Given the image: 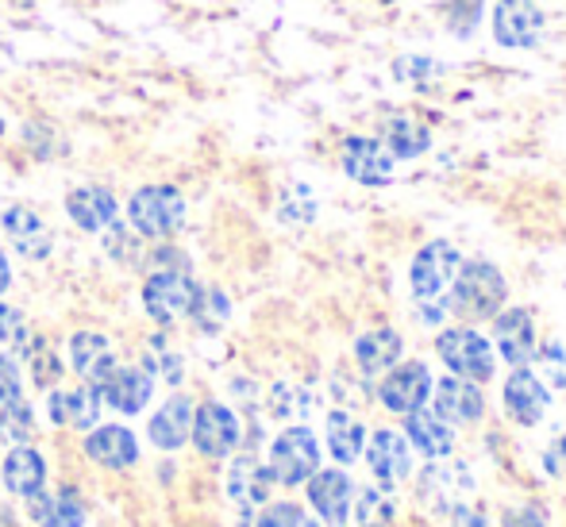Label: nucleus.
I'll list each match as a JSON object with an SVG mask.
<instances>
[{
	"instance_id": "obj_18",
	"label": "nucleus",
	"mask_w": 566,
	"mask_h": 527,
	"mask_svg": "<svg viewBox=\"0 0 566 527\" xmlns=\"http://www.w3.org/2000/svg\"><path fill=\"white\" fill-rule=\"evenodd\" d=\"M366 462H370L374 477H381L386 485L409 477V470H412L409 443H405V435H397V431H389V428L374 431L370 446H366Z\"/></svg>"
},
{
	"instance_id": "obj_34",
	"label": "nucleus",
	"mask_w": 566,
	"mask_h": 527,
	"mask_svg": "<svg viewBox=\"0 0 566 527\" xmlns=\"http://www.w3.org/2000/svg\"><path fill=\"white\" fill-rule=\"evenodd\" d=\"M254 527H316V524L308 520L297 505H270L266 513L259 516V524H254Z\"/></svg>"
},
{
	"instance_id": "obj_6",
	"label": "nucleus",
	"mask_w": 566,
	"mask_h": 527,
	"mask_svg": "<svg viewBox=\"0 0 566 527\" xmlns=\"http://www.w3.org/2000/svg\"><path fill=\"white\" fill-rule=\"evenodd\" d=\"M321 466V446H316V435L308 428H290L274 439L270 446V474L282 485H301L316 474Z\"/></svg>"
},
{
	"instance_id": "obj_8",
	"label": "nucleus",
	"mask_w": 566,
	"mask_h": 527,
	"mask_svg": "<svg viewBox=\"0 0 566 527\" xmlns=\"http://www.w3.org/2000/svg\"><path fill=\"white\" fill-rule=\"evenodd\" d=\"M343 173L358 186H389L394 181V155L381 147V139H366V135H347L339 150Z\"/></svg>"
},
{
	"instance_id": "obj_23",
	"label": "nucleus",
	"mask_w": 566,
	"mask_h": 527,
	"mask_svg": "<svg viewBox=\"0 0 566 527\" xmlns=\"http://www.w3.org/2000/svg\"><path fill=\"white\" fill-rule=\"evenodd\" d=\"M189 428H193V401L186 393H174L163 409L150 417V443L163 446V451H178L186 446Z\"/></svg>"
},
{
	"instance_id": "obj_26",
	"label": "nucleus",
	"mask_w": 566,
	"mask_h": 527,
	"mask_svg": "<svg viewBox=\"0 0 566 527\" xmlns=\"http://www.w3.org/2000/svg\"><path fill=\"white\" fill-rule=\"evenodd\" d=\"M405 431H409L412 446H417L424 459H448L454 451V431L451 423L443 417H436V412H409V420H405Z\"/></svg>"
},
{
	"instance_id": "obj_39",
	"label": "nucleus",
	"mask_w": 566,
	"mask_h": 527,
	"mask_svg": "<svg viewBox=\"0 0 566 527\" xmlns=\"http://www.w3.org/2000/svg\"><path fill=\"white\" fill-rule=\"evenodd\" d=\"M454 527H485V516L474 508H454Z\"/></svg>"
},
{
	"instance_id": "obj_14",
	"label": "nucleus",
	"mask_w": 566,
	"mask_h": 527,
	"mask_svg": "<svg viewBox=\"0 0 566 527\" xmlns=\"http://www.w3.org/2000/svg\"><path fill=\"white\" fill-rule=\"evenodd\" d=\"M270 489H274V474H270V466H262L254 454H243V459L231 462V470H228V497L235 500L239 508L266 505Z\"/></svg>"
},
{
	"instance_id": "obj_24",
	"label": "nucleus",
	"mask_w": 566,
	"mask_h": 527,
	"mask_svg": "<svg viewBox=\"0 0 566 527\" xmlns=\"http://www.w3.org/2000/svg\"><path fill=\"white\" fill-rule=\"evenodd\" d=\"M66 212L82 231H105L116 220L119 204L105 186H82L66 197Z\"/></svg>"
},
{
	"instance_id": "obj_40",
	"label": "nucleus",
	"mask_w": 566,
	"mask_h": 527,
	"mask_svg": "<svg viewBox=\"0 0 566 527\" xmlns=\"http://www.w3.org/2000/svg\"><path fill=\"white\" fill-rule=\"evenodd\" d=\"M509 527H544V520H539L536 508H524V513H509Z\"/></svg>"
},
{
	"instance_id": "obj_11",
	"label": "nucleus",
	"mask_w": 566,
	"mask_h": 527,
	"mask_svg": "<svg viewBox=\"0 0 566 527\" xmlns=\"http://www.w3.org/2000/svg\"><path fill=\"white\" fill-rule=\"evenodd\" d=\"M547 404H552V393H547L544 381H539L532 370H524V366H516V370L509 373V381H505L509 417H513L516 423H524V428H532V423L544 420Z\"/></svg>"
},
{
	"instance_id": "obj_21",
	"label": "nucleus",
	"mask_w": 566,
	"mask_h": 527,
	"mask_svg": "<svg viewBox=\"0 0 566 527\" xmlns=\"http://www.w3.org/2000/svg\"><path fill=\"white\" fill-rule=\"evenodd\" d=\"M101 397L97 386H77V389H62V393L51 397V420L62 423V428H97L101 420Z\"/></svg>"
},
{
	"instance_id": "obj_3",
	"label": "nucleus",
	"mask_w": 566,
	"mask_h": 527,
	"mask_svg": "<svg viewBox=\"0 0 566 527\" xmlns=\"http://www.w3.org/2000/svg\"><path fill=\"white\" fill-rule=\"evenodd\" d=\"M132 228L147 239H166L186 223V197L174 186H143L139 193L127 201Z\"/></svg>"
},
{
	"instance_id": "obj_13",
	"label": "nucleus",
	"mask_w": 566,
	"mask_h": 527,
	"mask_svg": "<svg viewBox=\"0 0 566 527\" xmlns=\"http://www.w3.org/2000/svg\"><path fill=\"white\" fill-rule=\"evenodd\" d=\"M150 393H155V378L147 370H139V366H116L105 378V386H101V397L124 417H135V412L147 409Z\"/></svg>"
},
{
	"instance_id": "obj_33",
	"label": "nucleus",
	"mask_w": 566,
	"mask_h": 527,
	"mask_svg": "<svg viewBox=\"0 0 566 527\" xmlns=\"http://www.w3.org/2000/svg\"><path fill=\"white\" fill-rule=\"evenodd\" d=\"M485 0H451L448 4V31L454 39H470L474 28L482 23Z\"/></svg>"
},
{
	"instance_id": "obj_16",
	"label": "nucleus",
	"mask_w": 566,
	"mask_h": 527,
	"mask_svg": "<svg viewBox=\"0 0 566 527\" xmlns=\"http://www.w3.org/2000/svg\"><path fill=\"white\" fill-rule=\"evenodd\" d=\"M432 393H436V417H443V420H454V423H474V420H482V412H485V397H482V389L474 386V381H467V378H443L440 386H432Z\"/></svg>"
},
{
	"instance_id": "obj_10",
	"label": "nucleus",
	"mask_w": 566,
	"mask_h": 527,
	"mask_svg": "<svg viewBox=\"0 0 566 527\" xmlns=\"http://www.w3.org/2000/svg\"><path fill=\"white\" fill-rule=\"evenodd\" d=\"M189 435H193L201 454L224 459V454H231L239 446V420L228 404L209 401V404H201V409H193V428H189Z\"/></svg>"
},
{
	"instance_id": "obj_22",
	"label": "nucleus",
	"mask_w": 566,
	"mask_h": 527,
	"mask_svg": "<svg viewBox=\"0 0 566 527\" xmlns=\"http://www.w3.org/2000/svg\"><path fill=\"white\" fill-rule=\"evenodd\" d=\"M381 147L394 158H420L432 147V131L412 112H394V116L381 119Z\"/></svg>"
},
{
	"instance_id": "obj_36",
	"label": "nucleus",
	"mask_w": 566,
	"mask_h": 527,
	"mask_svg": "<svg viewBox=\"0 0 566 527\" xmlns=\"http://www.w3.org/2000/svg\"><path fill=\"white\" fill-rule=\"evenodd\" d=\"M147 373H163L170 386H178V381H181V358L178 355H158L155 362H150Z\"/></svg>"
},
{
	"instance_id": "obj_9",
	"label": "nucleus",
	"mask_w": 566,
	"mask_h": 527,
	"mask_svg": "<svg viewBox=\"0 0 566 527\" xmlns=\"http://www.w3.org/2000/svg\"><path fill=\"white\" fill-rule=\"evenodd\" d=\"M432 386L436 381H432V373H428L424 362H401V366H389L378 397L389 412L409 417V412L424 409V401L432 397Z\"/></svg>"
},
{
	"instance_id": "obj_29",
	"label": "nucleus",
	"mask_w": 566,
	"mask_h": 527,
	"mask_svg": "<svg viewBox=\"0 0 566 527\" xmlns=\"http://www.w3.org/2000/svg\"><path fill=\"white\" fill-rule=\"evenodd\" d=\"M363 443H366V431L363 423L355 417H347V412H332L328 417V446L332 454H336V462H358V454H363Z\"/></svg>"
},
{
	"instance_id": "obj_2",
	"label": "nucleus",
	"mask_w": 566,
	"mask_h": 527,
	"mask_svg": "<svg viewBox=\"0 0 566 527\" xmlns=\"http://www.w3.org/2000/svg\"><path fill=\"white\" fill-rule=\"evenodd\" d=\"M459 251L448 243V239H436V243H428L424 251L412 259V293H417V301L424 305V316L440 319L443 308H436L443 301V293L451 289L454 274H459Z\"/></svg>"
},
{
	"instance_id": "obj_38",
	"label": "nucleus",
	"mask_w": 566,
	"mask_h": 527,
	"mask_svg": "<svg viewBox=\"0 0 566 527\" xmlns=\"http://www.w3.org/2000/svg\"><path fill=\"white\" fill-rule=\"evenodd\" d=\"M15 331H20V316H15L8 305H0V342L12 339Z\"/></svg>"
},
{
	"instance_id": "obj_28",
	"label": "nucleus",
	"mask_w": 566,
	"mask_h": 527,
	"mask_svg": "<svg viewBox=\"0 0 566 527\" xmlns=\"http://www.w3.org/2000/svg\"><path fill=\"white\" fill-rule=\"evenodd\" d=\"M355 358L363 373H381L401 358V335L389 331V327H378V331H366L363 339L355 342Z\"/></svg>"
},
{
	"instance_id": "obj_37",
	"label": "nucleus",
	"mask_w": 566,
	"mask_h": 527,
	"mask_svg": "<svg viewBox=\"0 0 566 527\" xmlns=\"http://www.w3.org/2000/svg\"><path fill=\"white\" fill-rule=\"evenodd\" d=\"M544 466H547V474L566 477V435L552 446V451L544 454Z\"/></svg>"
},
{
	"instance_id": "obj_1",
	"label": "nucleus",
	"mask_w": 566,
	"mask_h": 527,
	"mask_svg": "<svg viewBox=\"0 0 566 527\" xmlns=\"http://www.w3.org/2000/svg\"><path fill=\"white\" fill-rule=\"evenodd\" d=\"M509 297V285L501 277V270L493 262H459V274L451 282V301L448 308L467 319H490L501 313Z\"/></svg>"
},
{
	"instance_id": "obj_20",
	"label": "nucleus",
	"mask_w": 566,
	"mask_h": 527,
	"mask_svg": "<svg viewBox=\"0 0 566 527\" xmlns=\"http://www.w3.org/2000/svg\"><path fill=\"white\" fill-rule=\"evenodd\" d=\"M0 223H4L8 243H12L23 259H46V254H51V231H46V223L39 220L28 204H12Z\"/></svg>"
},
{
	"instance_id": "obj_35",
	"label": "nucleus",
	"mask_w": 566,
	"mask_h": 527,
	"mask_svg": "<svg viewBox=\"0 0 566 527\" xmlns=\"http://www.w3.org/2000/svg\"><path fill=\"white\" fill-rule=\"evenodd\" d=\"M12 401H20V370H15L12 358L0 355V409Z\"/></svg>"
},
{
	"instance_id": "obj_17",
	"label": "nucleus",
	"mask_w": 566,
	"mask_h": 527,
	"mask_svg": "<svg viewBox=\"0 0 566 527\" xmlns=\"http://www.w3.org/2000/svg\"><path fill=\"white\" fill-rule=\"evenodd\" d=\"M350 477L343 474V470H324V474H316L313 482H308V500H313V508L324 516V524L339 527L347 524L350 516Z\"/></svg>"
},
{
	"instance_id": "obj_12",
	"label": "nucleus",
	"mask_w": 566,
	"mask_h": 527,
	"mask_svg": "<svg viewBox=\"0 0 566 527\" xmlns=\"http://www.w3.org/2000/svg\"><path fill=\"white\" fill-rule=\"evenodd\" d=\"M70 366L77 378H85L90 386H105V378L116 370V350L108 342V335L101 331H77L70 339Z\"/></svg>"
},
{
	"instance_id": "obj_31",
	"label": "nucleus",
	"mask_w": 566,
	"mask_h": 527,
	"mask_svg": "<svg viewBox=\"0 0 566 527\" xmlns=\"http://www.w3.org/2000/svg\"><path fill=\"white\" fill-rule=\"evenodd\" d=\"M23 355L31 358V378H35V386H54V381H59L62 362H59V355H54V350L46 347L43 339L23 342Z\"/></svg>"
},
{
	"instance_id": "obj_15",
	"label": "nucleus",
	"mask_w": 566,
	"mask_h": 527,
	"mask_svg": "<svg viewBox=\"0 0 566 527\" xmlns=\"http://www.w3.org/2000/svg\"><path fill=\"white\" fill-rule=\"evenodd\" d=\"M493 335H497V347L509 366H528L536 358V327H532L528 308L501 313L497 324H493Z\"/></svg>"
},
{
	"instance_id": "obj_41",
	"label": "nucleus",
	"mask_w": 566,
	"mask_h": 527,
	"mask_svg": "<svg viewBox=\"0 0 566 527\" xmlns=\"http://www.w3.org/2000/svg\"><path fill=\"white\" fill-rule=\"evenodd\" d=\"M8 282H12V270H8V259H4V251H0V293L8 289Z\"/></svg>"
},
{
	"instance_id": "obj_19",
	"label": "nucleus",
	"mask_w": 566,
	"mask_h": 527,
	"mask_svg": "<svg viewBox=\"0 0 566 527\" xmlns=\"http://www.w3.org/2000/svg\"><path fill=\"white\" fill-rule=\"evenodd\" d=\"M85 454L105 470H127V466H135V459H139V443H135V435L127 428L105 423V428H97L90 439H85Z\"/></svg>"
},
{
	"instance_id": "obj_27",
	"label": "nucleus",
	"mask_w": 566,
	"mask_h": 527,
	"mask_svg": "<svg viewBox=\"0 0 566 527\" xmlns=\"http://www.w3.org/2000/svg\"><path fill=\"white\" fill-rule=\"evenodd\" d=\"M28 508L39 527H85V505L74 489H62L59 497L35 493V497H28Z\"/></svg>"
},
{
	"instance_id": "obj_25",
	"label": "nucleus",
	"mask_w": 566,
	"mask_h": 527,
	"mask_svg": "<svg viewBox=\"0 0 566 527\" xmlns=\"http://www.w3.org/2000/svg\"><path fill=\"white\" fill-rule=\"evenodd\" d=\"M43 485H46V462L35 446L20 443L15 451H8V459H4V489L8 493L28 500V497H35V493H43Z\"/></svg>"
},
{
	"instance_id": "obj_32",
	"label": "nucleus",
	"mask_w": 566,
	"mask_h": 527,
	"mask_svg": "<svg viewBox=\"0 0 566 527\" xmlns=\"http://www.w3.org/2000/svg\"><path fill=\"white\" fill-rule=\"evenodd\" d=\"M228 313H231V305H228L224 293H220V289H201V297H197V305H193V319L205 327V331H220Z\"/></svg>"
},
{
	"instance_id": "obj_5",
	"label": "nucleus",
	"mask_w": 566,
	"mask_h": 527,
	"mask_svg": "<svg viewBox=\"0 0 566 527\" xmlns=\"http://www.w3.org/2000/svg\"><path fill=\"white\" fill-rule=\"evenodd\" d=\"M443 366L454 378L467 381H490L497 362H493V347L485 342V335H478L474 327H448V331L436 339Z\"/></svg>"
},
{
	"instance_id": "obj_4",
	"label": "nucleus",
	"mask_w": 566,
	"mask_h": 527,
	"mask_svg": "<svg viewBox=\"0 0 566 527\" xmlns=\"http://www.w3.org/2000/svg\"><path fill=\"white\" fill-rule=\"evenodd\" d=\"M197 297H201V285L186 270H158L143 285V308L155 324H174L181 316H193Z\"/></svg>"
},
{
	"instance_id": "obj_7",
	"label": "nucleus",
	"mask_w": 566,
	"mask_h": 527,
	"mask_svg": "<svg viewBox=\"0 0 566 527\" xmlns=\"http://www.w3.org/2000/svg\"><path fill=\"white\" fill-rule=\"evenodd\" d=\"M544 35V8L536 0H497L493 8V39L505 51H528Z\"/></svg>"
},
{
	"instance_id": "obj_30",
	"label": "nucleus",
	"mask_w": 566,
	"mask_h": 527,
	"mask_svg": "<svg viewBox=\"0 0 566 527\" xmlns=\"http://www.w3.org/2000/svg\"><path fill=\"white\" fill-rule=\"evenodd\" d=\"M0 435L12 439V443H28V439L35 435V417H31V409L23 404V397L0 409Z\"/></svg>"
}]
</instances>
